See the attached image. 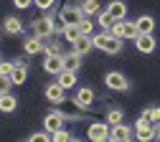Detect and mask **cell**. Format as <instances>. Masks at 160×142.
I'll return each mask as SVG.
<instances>
[{
	"instance_id": "obj_10",
	"label": "cell",
	"mask_w": 160,
	"mask_h": 142,
	"mask_svg": "<svg viewBox=\"0 0 160 142\" xmlns=\"http://www.w3.org/2000/svg\"><path fill=\"white\" fill-rule=\"evenodd\" d=\"M43 71L51 76H58L64 71V56H46L43 58Z\"/></svg>"
},
{
	"instance_id": "obj_6",
	"label": "cell",
	"mask_w": 160,
	"mask_h": 142,
	"mask_svg": "<svg viewBox=\"0 0 160 142\" xmlns=\"http://www.w3.org/2000/svg\"><path fill=\"white\" fill-rule=\"evenodd\" d=\"M104 84H107L112 91H127V89H130L127 76H125V74H119V71H109V74L104 76Z\"/></svg>"
},
{
	"instance_id": "obj_1",
	"label": "cell",
	"mask_w": 160,
	"mask_h": 142,
	"mask_svg": "<svg viewBox=\"0 0 160 142\" xmlns=\"http://www.w3.org/2000/svg\"><path fill=\"white\" fill-rule=\"evenodd\" d=\"M94 48L99 51H104V53H119L122 51V38H114L112 33L102 31V33H94Z\"/></svg>"
},
{
	"instance_id": "obj_3",
	"label": "cell",
	"mask_w": 160,
	"mask_h": 142,
	"mask_svg": "<svg viewBox=\"0 0 160 142\" xmlns=\"http://www.w3.org/2000/svg\"><path fill=\"white\" fill-rule=\"evenodd\" d=\"M58 18H61L66 26H79L87 15L82 13V5H64L61 13H58Z\"/></svg>"
},
{
	"instance_id": "obj_14",
	"label": "cell",
	"mask_w": 160,
	"mask_h": 142,
	"mask_svg": "<svg viewBox=\"0 0 160 142\" xmlns=\"http://www.w3.org/2000/svg\"><path fill=\"white\" fill-rule=\"evenodd\" d=\"M3 31H5L8 36H21V33H23V20L15 18V15H8V18L3 20Z\"/></svg>"
},
{
	"instance_id": "obj_38",
	"label": "cell",
	"mask_w": 160,
	"mask_h": 142,
	"mask_svg": "<svg viewBox=\"0 0 160 142\" xmlns=\"http://www.w3.org/2000/svg\"><path fill=\"white\" fill-rule=\"evenodd\" d=\"M155 137L160 140V122H158V125H155Z\"/></svg>"
},
{
	"instance_id": "obj_43",
	"label": "cell",
	"mask_w": 160,
	"mask_h": 142,
	"mask_svg": "<svg viewBox=\"0 0 160 142\" xmlns=\"http://www.w3.org/2000/svg\"><path fill=\"white\" fill-rule=\"evenodd\" d=\"M26 142H28V140H26Z\"/></svg>"
},
{
	"instance_id": "obj_18",
	"label": "cell",
	"mask_w": 160,
	"mask_h": 142,
	"mask_svg": "<svg viewBox=\"0 0 160 142\" xmlns=\"http://www.w3.org/2000/svg\"><path fill=\"white\" fill-rule=\"evenodd\" d=\"M56 84L61 86V89H66V91L74 89V86H76V71H66V69H64L61 74L56 76Z\"/></svg>"
},
{
	"instance_id": "obj_4",
	"label": "cell",
	"mask_w": 160,
	"mask_h": 142,
	"mask_svg": "<svg viewBox=\"0 0 160 142\" xmlns=\"http://www.w3.org/2000/svg\"><path fill=\"white\" fill-rule=\"evenodd\" d=\"M33 36L38 38H51L53 36V18L51 15H41V18H36L33 20Z\"/></svg>"
},
{
	"instance_id": "obj_13",
	"label": "cell",
	"mask_w": 160,
	"mask_h": 142,
	"mask_svg": "<svg viewBox=\"0 0 160 142\" xmlns=\"http://www.w3.org/2000/svg\"><path fill=\"white\" fill-rule=\"evenodd\" d=\"M43 94H46V99H48V101H53V104H61V101H66V89H61V86L56 84V81L46 86V91H43Z\"/></svg>"
},
{
	"instance_id": "obj_26",
	"label": "cell",
	"mask_w": 160,
	"mask_h": 142,
	"mask_svg": "<svg viewBox=\"0 0 160 142\" xmlns=\"http://www.w3.org/2000/svg\"><path fill=\"white\" fill-rule=\"evenodd\" d=\"M97 23H99V28H102V31H109V28H112V23H114V18H112L107 10H102V13L97 15Z\"/></svg>"
},
{
	"instance_id": "obj_39",
	"label": "cell",
	"mask_w": 160,
	"mask_h": 142,
	"mask_svg": "<svg viewBox=\"0 0 160 142\" xmlns=\"http://www.w3.org/2000/svg\"><path fill=\"white\" fill-rule=\"evenodd\" d=\"M104 142H117V140H114V137H112V135H109V137H107V140H104Z\"/></svg>"
},
{
	"instance_id": "obj_8",
	"label": "cell",
	"mask_w": 160,
	"mask_h": 142,
	"mask_svg": "<svg viewBox=\"0 0 160 142\" xmlns=\"http://www.w3.org/2000/svg\"><path fill=\"white\" fill-rule=\"evenodd\" d=\"M10 81H13V86H21V84H26V81H28V61L15 58V71H13Z\"/></svg>"
},
{
	"instance_id": "obj_9",
	"label": "cell",
	"mask_w": 160,
	"mask_h": 142,
	"mask_svg": "<svg viewBox=\"0 0 160 142\" xmlns=\"http://www.w3.org/2000/svg\"><path fill=\"white\" fill-rule=\"evenodd\" d=\"M135 28H137V36H152L155 33V18L152 15H140L135 20Z\"/></svg>"
},
{
	"instance_id": "obj_33",
	"label": "cell",
	"mask_w": 160,
	"mask_h": 142,
	"mask_svg": "<svg viewBox=\"0 0 160 142\" xmlns=\"http://www.w3.org/2000/svg\"><path fill=\"white\" fill-rule=\"evenodd\" d=\"M28 142H51V135L48 132H33L28 137Z\"/></svg>"
},
{
	"instance_id": "obj_11",
	"label": "cell",
	"mask_w": 160,
	"mask_h": 142,
	"mask_svg": "<svg viewBox=\"0 0 160 142\" xmlns=\"http://www.w3.org/2000/svg\"><path fill=\"white\" fill-rule=\"evenodd\" d=\"M135 48H137L140 53H155L158 41H155V36H137V38H135Z\"/></svg>"
},
{
	"instance_id": "obj_35",
	"label": "cell",
	"mask_w": 160,
	"mask_h": 142,
	"mask_svg": "<svg viewBox=\"0 0 160 142\" xmlns=\"http://www.w3.org/2000/svg\"><path fill=\"white\" fill-rule=\"evenodd\" d=\"M33 5H36V8H41L43 13H48V10L53 8V0H33Z\"/></svg>"
},
{
	"instance_id": "obj_7",
	"label": "cell",
	"mask_w": 160,
	"mask_h": 142,
	"mask_svg": "<svg viewBox=\"0 0 160 142\" xmlns=\"http://www.w3.org/2000/svg\"><path fill=\"white\" fill-rule=\"evenodd\" d=\"M74 104H76L79 109L92 107V104H94V89H89V86H79L76 94H74Z\"/></svg>"
},
{
	"instance_id": "obj_30",
	"label": "cell",
	"mask_w": 160,
	"mask_h": 142,
	"mask_svg": "<svg viewBox=\"0 0 160 142\" xmlns=\"http://www.w3.org/2000/svg\"><path fill=\"white\" fill-rule=\"evenodd\" d=\"M142 114H145V117L152 122V125H158V122H160V107H148Z\"/></svg>"
},
{
	"instance_id": "obj_27",
	"label": "cell",
	"mask_w": 160,
	"mask_h": 142,
	"mask_svg": "<svg viewBox=\"0 0 160 142\" xmlns=\"http://www.w3.org/2000/svg\"><path fill=\"white\" fill-rule=\"evenodd\" d=\"M135 38H137V28H135V20H125L122 41H135Z\"/></svg>"
},
{
	"instance_id": "obj_21",
	"label": "cell",
	"mask_w": 160,
	"mask_h": 142,
	"mask_svg": "<svg viewBox=\"0 0 160 142\" xmlns=\"http://www.w3.org/2000/svg\"><path fill=\"white\" fill-rule=\"evenodd\" d=\"M79 66H82V56L79 53H64V69L66 71H79Z\"/></svg>"
},
{
	"instance_id": "obj_5",
	"label": "cell",
	"mask_w": 160,
	"mask_h": 142,
	"mask_svg": "<svg viewBox=\"0 0 160 142\" xmlns=\"http://www.w3.org/2000/svg\"><path fill=\"white\" fill-rule=\"evenodd\" d=\"M109 132H112V127L107 122H92L89 130H87V140L89 142H104L109 137Z\"/></svg>"
},
{
	"instance_id": "obj_31",
	"label": "cell",
	"mask_w": 160,
	"mask_h": 142,
	"mask_svg": "<svg viewBox=\"0 0 160 142\" xmlns=\"http://www.w3.org/2000/svg\"><path fill=\"white\" fill-rule=\"evenodd\" d=\"M122 31H125V20H114V23H112V28H109L107 33H112L114 38H122Z\"/></svg>"
},
{
	"instance_id": "obj_22",
	"label": "cell",
	"mask_w": 160,
	"mask_h": 142,
	"mask_svg": "<svg viewBox=\"0 0 160 142\" xmlns=\"http://www.w3.org/2000/svg\"><path fill=\"white\" fill-rule=\"evenodd\" d=\"M15 107H18V99L13 94H3V96H0V112L10 114V112H15Z\"/></svg>"
},
{
	"instance_id": "obj_34",
	"label": "cell",
	"mask_w": 160,
	"mask_h": 142,
	"mask_svg": "<svg viewBox=\"0 0 160 142\" xmlns=\"http://www.w3.org/2000/svg\"><path fill=\"white\" fill-rule=\"evenodd\" d=\"M10 89H13V81L5 79V76H0V96H3V94H10Z\"/></svg>"
},
{
	"instance_id": "obj_40",
	"label": "cell",
	"mask_w": 160,
	"mask_h": 142,
	"mask_svg": "<svg viewBox=\"0 0 160 142\" xmlns=\"http://www.w3.org/2000/svg\"><path fill=\"white\" fill-rule=\"evenodd\" d=\"M71 142H82V140H76V137H71Z\"/></svg>"
},
{
	"instance_id": "obj_25",
	"label": "cell",
	"mask_w": 160,
	"mask_h": 142,
	"mask_svg": "<svg viewBox=\"0 0 160 142\" xmlns=\"http://www.w3.org/2000/svg\"><path fill=\"white\" fill-rule=\"evenodd\" d=\"M61 36H64V41H69V43H71V46L76 43V41H79V38H82V33H79V28H76V26H66Z\"/></svg>"
},
{
	"instance_id": "obj_12",
	"label": "cell",
	"mask_w": 160,
	"mask_h": 142,
	"mask_svg": "<svg viewBox=\"0 0 160 142\" xmlns=\"http://www.w3.org/2000/svg\"><path fill=\"white\" fill-rule=\"evenodd\" d=\"M43 46H46V41L43 38H38V36H28L23 41V51L28 56H36V53H43Z\"/></svg>"
},
{
	"instance_id": "obj_36",
	"label": "cell",
	"mask_w": 160,
	"mask_h": 142,
	"mask_svg": "<svg viewBox=\"0 0 160 142\" xmlns=\"http://www.w3.org/2000/svg\"><path fill=\"white\" fill-rule=\"evenodd\" d=\"M64 28H66L64 20H61V18H53V36H56V33H64Z\"/></svg>"
},
{
	"instance_id": "obj_28",
	"label": "cell",
	"mask_w": 160,
	"mask_h": 142,
	"mask_svg": "<svg viewBox=\"0 0 160 142\" xmlns=\"http://www.w3.org/2000/svg\"><path fill=\"white\" fill-rule=\"evenodd\" d=\"M76 28H79V33H82V36H94V20H92V18H84Z\"/></svg>"
},
{
	"instance_id": "obj_24",
	"label": "cell",
	"mask_w": 160,
	"mask_h": 142,
	"mask_svg": "<svg viewBox=\"0 0 160 142\" xmlns=\"http://www.w3.org/2000/svg\"><path fill=\"white\" fill-rule=\"evenodd\" d=\"M43 53H46V56H64V46H61V41H46Z\"/></svg>"
},
{
	"instance_id": "obj_15",
	"label": "cell",
	"mask_w": 160,
	"mask_h": 142,
	"mask_svg": "<svg viewBox=\"0 0 160 142\" xmlns=\"http://www.w3.org/2000/svg\"><path fill=\"white\" fill-rule=\"evenodd\" d=\"M135 140L137 142H152L155 140V125H135Z\"/></svg>"
},
{
	"instance_id": "obj_41",
	"label": "cell",
	"mask_w": 160,
	"mask_h": 142,
	"mask_svg": "<svg viewBox=\"0 0 160 142\" xmlns=\"http://www.w3.org/2000/svg\"><path fill=\"white\" fill-rule=\"evenodd\" d=\"M0 61H5V58H3V56H0Z\"/></svg>"
},
{
	"instance_id": "obj_37",
	"label": "cell",
	"mask_w": 160,
	"mask_h": 142,
	"mask_svg": "<svg viewBox=\"0 0 160 142\" xmlns=\"http://www.w3.org/2000/svg\"><path fill=\"white\" fill-rule=\"evenodd\" d=\"M31 3H33V0H13V5H15L18 10H26V8H31Z\"/></svg>"
},
{
	"instance_id": "obj_16",
	"label": "cell",
	"mask_w": 160,
	"mask_h": 142,
	"mask_svg": "<svg viewBox=\"0 0 160 142\" xmlns=\"http://www.w3.org/2000/svg\"><path fill=\"white\" fill-rule=\"evenodd\" d=\"M92 48H94V38H92V36H82V38H79L76 43L71 46V51L79 53V56H87Z\"/></svg>"
},
{
	"instance_id": "obj_20",
	"label": "cell",
	"mask_w": 160,
	"mask_h": 142,
	"mask_svg": "<svg viewBox=\"0 0 160 142\" xmlns=\"http://www.w3.org/2000/svg\"><path fill=\"white\" fill-rule=\"evenodd\" d=\"M117 142H127V140H132V130L125 125V122H122V125H114L112 127V132H109Z\"/></svg>"
},
{
	"instance_id": "obj_2",
	"label": "cell",
	"mask_w": 160,
	"mask_h": 142,
	"mask_svg": "<svg viewBox=\"0 0 160 142\" xmlns=\"http://www.w3.org/2000/svg\"><path fill=\"white\" fill-rule=\"evenodd\" d=\"M66 122H69V114H64V112L53 109V112H48V114L43 117V132L53 135V132H58V130H64V125H66Z\"/></svg>"
},
{
	"instance_id": "obj_17",
	"label": "cell",
	"mask_w": 160,
	"mask_h": 142,
	"mask_svg": "<svg viewBox=\"0 0 160 142\" xmlns=\"http://www.w3.org/2000/svg\"><path fill=\"white\" fill-rule=\"evenodd\" d=\"M107 13H109L114 20H125V18H127V5H125V0H112L109 8H107Z\"/></svg>"
},
{
	"instance_id": "obj_32",
	"label": "cell",
	"mask_w": 160,
	"mask_h": 142,
	"mask_svg": "<svg viewBox=\"0 0 160 142\" xmlns=\"http://www.w3.org/2000/svg\"><path fill=\"white\" fill-rule=\"evenodd\" d=\"M51 142H71V135L66 130H58V132L51 135Z\"/></svg>"
},
{
	"instance_id": "obj_29",
	"label": "cell",
	"mask_w": 160,
	"mask_h": 142,
	"mask_svg": "<svg viewBox=\"0 0 160 142\" xmlns=\"http://www.w3.org/2000/svg\"><path fill=\"white\" fill-rule=\"evenodd\" d=\"M13 71H15V61H0V76L10 79Z\"/></svg>"
},
{
	"instance_id": "obj_23",
	"label": "cell",
	"mask_w": 160,
	"mask_h": 142,
	"mask_svg": "<svg viewBox=\"0 0 160 142\" xmlns=\"http://www.w3.org/2000/svg\"><path fill=\"white\" fill-rule=\"evenodd\" d=\"M122 119H125V112L119 109V107H112V109H107V125L109 127H114V125H122Z\"/></svg>"
},
{
	"instance_id": "obj_19",
	"label": "cell",
	"mask_w": 160,
	"mask_h": 142,
	"mask_svg": "<svg viewBox=\"0 0 160 142\" xmlns=\"http://www.w3.org/2000/svg\"><path fill=\"white\" fill-rule=\"evenodd\" d=\"M82 13L87 15V18H97L99 13H102V5H99V0H82Z\"/></svg>"
},
{
	"instance_id": "obj_42",
	"label": "cell",
	"mask_w": 160,
	"mask_h": 142,
	"mask_svg": "<svg viewBox=\"0 0 160 142\" xmlns=\"http://www.w3.org/2000/svg\"><path fill=\"white\" fill-rule=\"evenodd\" d=\"M127 142H132V140H127Z\"/></svg>"
}]
</instances>
